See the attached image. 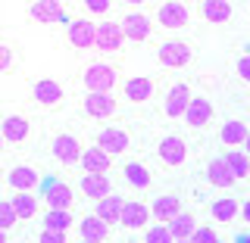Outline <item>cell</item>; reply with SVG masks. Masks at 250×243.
<instances>
[{"label": "cell", "mask_w": 250, "mask_h": 243, "mask_svg": "<svg viewBox=\"0 0 250 243\" xmlns=\"http://www.w3.org/2000/svg\"><path fill=\"white\" fill-rule=\"evenodd\" d=\"M150 215H153L160 224H172L178 215H182V200H178L175 193L156 197V200H153V206H150Z\"/></svg>", "instance_id": "cell-14"}, {"label": "cell", "mask_w": 250, "mask_h": 243, "mask_svg": "<svg viewBox=\"0 0 250 243\" xmlns=\"http://www.w3.org/2000/svg\"><path fill=\"white\" fill-rule=\"evenodd\" d=\"M82 84L88 88V93H109L116 88V69L106 66V62H88Z\"/></svg>", "instance_id": "cell-1"}, {"label": "cell", "mask_w": 250, "mask_h": 243, "mask_svg": "<svg viewBox=\"0 0 250 243\" xmlns=\"http://www.w3.org/2000/svg\"><path fill=\"white\" fill-rule=\"evenodd\" d=\"M244 243H250V237H244Z\"/></svg>", "instance_id": "cell-48"}, {"label": "cell", "mask_w": 250, "mask_h": 243, "mask_svg": "<svg viewBox=\"0 0 250 243\" xmlns=\"http://www.w3.org/2000/svg\"><path fill=\"white\" fill-rule=\"evenodd\" d=\"M44 200H47V212H69V206L75 203V190L69 184H47L44 190Z\"/></svg>", "instance_id": "cell-7"}, {"label": "cell", "mask_w": 250, "mask_h": 243, "mask_svg": "<svg viewBox=\"0 0 250 243\" xmlns=\"http://www.w3.org/2000/svg\"><path fill=\"white\" fill-rule=\"evenodd\" d=\"M125 203H128V200H122V197H113V193H109L106 200H100V203H97V209H94V215H100V218H104L106 224H116V222H122Z\"/></svg>", "instance_id": "cell-24"}, {"label": "cell", "mask_w": 250, "mask_h": 243, "mask_svg": "<svg viewBox=\"0 0 250 243\" xmlns=\"http://www.w3.org/2000/svg\"><path fill=\"white\" fill-rule=\"evenodd\" d=\"M13 72V50L6 44H0V75Z\"/></svg>", "instance_id": "cell-36"}, {"label": "cell", "mask_w": 250, "mask_h": 243, "mask_svg": "<svg viewBox=\"0 0 250 243\" xmlns=\"http://www.w3.org/2000/svg\"><path fill=\"white\" fill-rule=\"evenodd\" d=\"M0 178H3V166H0Z\"/></svg>", "instance_id": "cell-46"}, {"label": "cell", "mask_w": 250, "mask_h": 243, "mask_svg": "<svg viewBox=\"0 0 250 243\" xmlns=\"http://www.w3.org/2000/svg\"><path fill=\"white\" fill-rule=\"evenodd\" d=\"M0 147H3V134H0Z\"/></svg>", "instance_id": "cell-47"}, {"label": "cell", "mask_w": 250, "mask_h": 243, "mask_svg": "<svg viewBox=\"0 0 250 243\" xmlns=\"http://www.w3.org/2000/svg\"><path fill=\"white\" fill-rule=\"evenodd\" d=\"M225 166L231 168L234 181H244V178H250V156L247 153H241V150L225 153Z\"/></svg>", "instance_id": "cell-28"}, {"label": "cell", "mask_w": 250, "mask_h": 243, "mask_svg": "<svg viewBox=\"0 0 250 243\" xmlns=\"http://www.w3.org/2000/svg\"><path fill=\"white\" fill-rule=\"evenodd\" d=\"M50 150H53V156H57L60 162H66V166H75V162H82V156H84L82 144H78L72 134H57Z\"/></svg>", "instance_id": "cell-12"}, {"label": "cell", "mask_w": 250, "mask_h": 243, "mask_svg": "<svg viewBox=\"0 0 250 243\" xmlns=\"http://www.w3.org/2000/svg\"><path fill=\"white\" fill-rule=\"evenodd\" d=\"M122 31H125V41H147L150 37V16H144L141 10H131V13H125V19H122Z\"/></svg>", "instance_id": "cell-4"}, {"label": "cell", "mask_w": 250, "mask_h": 243, "mask_svg": "<svg viewBox=\"0 0 250 243\" xmlns=\"http://www.w3.org/2000/svg\"><path fill=\"white\" fill-rule=\"evenodd\" d=\"M84 112H88L91 119H109V115H116L113 93H88V97H84Z\"/></svg>", "instance_id": "cell-18"}, {"label": "cell", "mask_w": 250, "mask_h": 243, "mask_svg": "<svg viewBox=\"0 0 250 243\" xmlns=\"http://www.w3.org/2000/svg\"><path fill=\"white\" fill-rule=\"evenodd\" d=\"M6 181H10V187L16 193H31L38 187V181H41V175H38L31 166H16L10 175H6Z\"/></svg>", "instance_id": "cell-19"}, {"label": "cell", "mask_w": 250, "mask_h": 243, "mask_svg": "<svg viewBox=\"0 0 250 243\" xmlns=\"http://www.w3.org/2000/svg\"><path fill=\"white\" fill-rule=\"evenodd\" d=\"M200 16L207 22H213V25H222V22H229L231 19V3H225V0H203V3L197 6Z\"/></svg>", "instance_id": "cell-23"}, {"label": "cell", "mask_w": 250, "mask_h": 243, "mask_svg": "<svg viewBox=\"0 0 250 243\" xmlns=\"http://www.w3.org/2000/svg\"><path fill=\"white\" fill-rule=\"evenodd\" d=\"M16 222H19V215H16L13 203L10 200H0V231H10Z\"/></svg>", "instance_id": "cell-35"}, {"label": "cell", "mask_w": 250, "mask_h": 243, "mask_svg": "<svg viewBox=\"0 0 250 243\" xmlns=\"http://www.w3.org/2000/svg\"><path fill=\"white\" fill-rule=\"evenodd\" d=\"M0 134H3L6 144H25L28 134H31L28 115H6V119L0 122Z\"/></svg>", "instance_id": "cell-10"}, {"label": "cell", "mask_w": 250, "mask_h": 243, "mask_svg": "<svg viewBox=\"0 0 250 243\" xmlns=\"http://www.w3.org/2000/svg\"><path fill=\"white\" fill-rule=\"evenodd\" d=\"M122 44H125L122 22H100L97 25V50L116 53V50H122Z\"/></svg>", "instance_id": "cell-5"}, {"label": "cell", "mask_w": 250, "mask_h": 243, "mask_svg": "<svg viewBox=\"0 0 250 243\" xmlns=\"http://www.w3.org/2000/svg\"><path fill=\"white\" fill-rule=\"evenodd\" d=\"M78 190H82L88 200H97V203H100V200L109 197V190H113V187H109L106 175H84L82 184H78Z\"/></svg>", "instance_id": "cell-22"}, {"label": "cell", "mask_w": 250, "mask_h": 243, "mask_svg": "<svg viewBox=\"0 0 250 243\" xmlns=\"http://www.w3.org/2000/svg\"><path fill=\"white\" fill-rule=\"evenodd\" d=\"M241 212H244V218H247V222H250V200L244 203V209H241Z\"/></svg>", "instance_id": "cell-41"}, {"label": "cell", "mask_w": 250, "mask_h": 243, "mask_svg": "<svg viewBox=\"0 0 250 243\" xmlns=\"http://www.w3.org/2000/svg\"><path fill=\"white\" fill-rule=\"evenodd\" d=\"M169 231H172V237H175V240H191L194 231H197V218H194L191 212H182L175 222L169 224Z\"/></svg>", "instance_id": "cell-29"}, {"label": "cell", "mask_w": 250, "mask_h": 243, "mask_svg": "<svg viewBox=\"0 0 250 243\" xmlns=\"http://www.w3.org/2000/svg\"><path fill=\"white\" fill-rule=\"evenodd\" d=\"M191 56H194V50H191V44H185V41H163L160 50H156V59L166 69H185L188 62H191Z\"/></svg>", "instance_id": "cell-2"}, {"label": "cell", "mask_w": 250, "mask_h": 243, "mask_svg": "<svg viewBox=\"0 0 250 243\" xmlns=\"http://www.w3.org/2000/svg\"><path fill=\"white\" fill-rule=\"evenodd\" d=\"M209 212H213V218L216 222H225L229 224L234 215H238V203H234L231 197H225V200H216L213 206H209Z\"/></svg>", "instance_id": "cell-32"}, {"label": "cell", "mask_w": 250, "mask_h": 243, "mask_svg": "<svg viewBox=\"0 0 250 243\" xmlns=\"http://www.w3.org/2000/svg\"><path fill=\"white\" fill-rule=\"evenodd\" d=\"M185 122L191 125V128H207V125L213 122V103H209L207 97H194L191 106H188V112H185Z\"/></svg>", "instance_id": "cell-20"}, {"label": "cell", "mask_w": 250, "mask_h": 243, "mask_svg": "<svg viewBox=\"0 0 250 243\" xmlns=\"http://www.w3.org/2000/svg\"><path fill=\"white\" fill-rule=\"evenodd\" d=\"M147 222H150V206H144L138 200L125 203V212H122V222H119L125 231H141V228H147Z\"/></svg>", "instance_id": "cell-15"}, {"label": "cell", "mask_w": 250, "mask_h": 243, "mask_svg": "<svg viewBox=\"0 0 250 243\" xmlns=\"http://www.w3.org/2000/svg\"><path fill=\"white\" fill-rule=\"evenodd\" d=\"M109 6H113L109 0H88V3H84V10H88V13H100V16H104V13H109Z\"/></svg>", "instance_id": "cell-38"}, {"label": "cell", "mask_w": 250, "mask_h": 243, "mask_svg": "<svg viewBox=\"0 0 250 243\" xmlns=\"http://www.w3.org/2000/svg\"><path fill=\"white\" fill-rule=\"evenodd\" d=\"M125 181L131 187H138V190H144V187H150V168L144 162H128L125 166Z\"/></svg>", "instance_id": "cell-30"}, {"label": "cell", "mask_w": 250, "mask_h": 243, "mask_svg": "<svg viewBox=\"0 0 250 243\" xmlns=\"http://www.w3.org/2000/svg\"><path fill=\"white\" fill-rule=\"evenodd\" d=\"M128 144H131V137H128V131H122V128H104L97 134V147L104 150L106 156H119L128 150Z\"/></svg>", "instance_id": "cell-13"}, {"label": "cell", "mask_w": 250, "mask_h": 243, "mask_svg": "<svg viewBox=\"0 0 250 243\" xmlns=\"http://www.w3.org/2000/svg\"><path fill=\"white\" fill-rule=\"evenodd\" d=\"M38 243H66V234H60V231H41Z\"/></svg>", "instance_id": "cell-39"}, {"label": "cell", "mask_w": 250, "mask_h": 243, "mask_svg": "<svg viewBox=\"0 0 250 243\" xmlns=\"http://www.w3.org/2000/svg\"><path fill=\"white\" fill-rule=\"evenodd\" d=\"M244 147H247V156H250V137H247V144H244Z\"/></svg>", "instance_id": "cell-44"}, {"label": "cell", "mask_w": 250, "mask_h": 243, "mask_svg": "<svg viewBox=\"0 0 250 243\" xmlns=\"http://www.w3.org/2000/svg\"><path fill=\"white\" fill-rule=\"evenodd\" d=\"M109 159H113V156H106L100 147H88L84 156H82L84 175H106V171H109Z\"/></svg>", "instance_id": "cell-21"}, {"label": "cell", "mask_w": 250, "mask_h": 243, "mask_svg": "<svg viewBox=\"0 0 250 243\" xmlns=\"http://www.w3.org/2000/svg\"><path fill=\"white\" fill-rule=\"evenodd\" d=\"M207 178H209L213 187H222V190L234 184V175H231V168L225 166V159H213V162H209V166H207Z\"/></svg>", "instance_id": "cell-27"}, {"label": "cell", "mask_w": 250, "mask_h": 243, "mask_svg": "<svg viewBox=\"0 0 250 243\" xmlns=\"http://www.w3.org/2000/svg\"><path fill=\"white\" fill-rule=\"evenodd\" d=\"M82 243H104V240H82Z\"/></svg>", "instance_id": "cell-43"}, {"label": "cell", "mask_w": 250, "mask_h": 243, "mask_svg": "<svg viewBox=\"0 0 250 243\" xmlns=\"http://www.w3.org/2000/svg\"><path fill=\"white\" fill-rule=\"evenodd\" d=\"M144 243H175V237H172L169 224H153V228L147 231V237H144Z\"/></svg>", "instance_id": "cell-34"}, {"label": "cell", "mask_w": 250, "mask_h": 243, "mask_svg": "<svg viewBox=\"0 0 250 243\" xmlns=\"http://www.w3.org/2000/svg\"><path fill=\"white\" fill-rule=\"evenodd\" d=\"M247 137H250L247 125H244V122H238V119L225 122L222 128H219V140H222L225 147H241V144H247Z\"/></svg>", "instance_id": "cell-25"}, {"label": "cell", "mask_w": 250, "mask_h": 243, "mask_svg": "<svg viewBox=\"0 0 250 243\" xmlns=\"http://www.w3.org/2000/svg\"><path fill=\"white\" fill-rule=\"evenodd\" d=\"M69 44L75 50H88V47H97V25L88 19H75L69 22Z\"/></svg>", "instance_id": "cell-8"}, {"label": "cell", "mask_w": 250, "mask_h": 243, "mask_svg": "<svg viewBox=\"0 0 250 243\" xmlns=\"http://www.w3.org/2000/svg\"><path fill=\"white\" fill-rule=\"evenodd\" d=\"M191 240H194V243H219V237H216V231H213V228H197Z\"/></svg>", "instance_id": "cell-37"}, {"label": "cell", "mask_w": 250, "mask_h": 243, "mask_svg": "<svg viewBox=\"0 0 250 243\" xmlns=\"http://www.w3.org/2000/svg\"><path fill=\"white\" fill-rule=\"evenodd\" d=\"M72 222H75V218L69 215V212H47V215H44V231H60V234H66L69 228H72Z\"/></svg>", "instance_id": "cell-33"}, {"label": "cell", "mask_w": 250, "mask_h": 243, "mask_svg": "<svg viewBox=\"0 0 250 243\" xmlns=\"http://www.w3.org/2000/svg\"><path fill=\"white\" fill-rule=\"evenodd\" d=\"M238 75H241V78H244V81L250 84V53L238 59Z\"/></svg>", "instance_id": "cell-40"}, {"label": "cell", "mask_w": 250, "mask_h": 243, "mask_svg": "<svg viewBox=\"0 0 250 243\" xmlns=\"http://www.w3.org/2000/svg\"><path fill=\"white\" fill-rule=\"evenodd\" d=\"M188 19L191 16H188L185 3H160V10H156V22L169 31H182L188 25Z\"/></svg>", "instance_id": "cell-9"}, {"label": "cell", "mask_w": 250, "mask_h": 243, "mask_svg": "<svg viewBox=\"0 0 250 243\" xmlns=\"http://www.w3.org/2000/svg\"><path fill=\"white\" fill-rule=\"evenodd\" d=\"M156 153H160V159L166 162V166L178 168V166H185V159H188V144L178 134H166L160 140V147H156Z\"/></svg>", "instance_id": "cell-3"}, {"label": "cell", "mask_w": 250, "mask_h": 243, "mask_svg": "<svg viewBox=\"0 0 250 243\" xmlns=\"http://www.w3.org/2000/svg\"><path fill=\"white\" fill-rule=\"evenodd\" d=\"M78 231H82V240H104L106 243V237H109V224L100 215H84Z\"/></svg>", "instance_id": "cell-26"}, {"label": "cell", "mask_w": 250, "mask_h": 243, "mask_svg": "<svg viewBox=\"0 0 250 243\" xmlns=\"http://www.w3.org/2000/svg\"><path fill=\"white\" fill-rule=\"evenodd\" d=\"M31 22H41V25H50V22H66V10L60 3H50V0H38V3L28 6Z\"/></svg>", "instance_id": "cell-16"}, {"label": "cell", "mask_w": 250, "mask_h": 243, "mask_svg": "<svg viewBox=\"0 0 250 243\" xmlns=\"http://www.w3.org/2000/svg\"><path fill=\"white\" fill-rule=\"evenodd\" d=\"M0 243H6V231H0Z\"/></svg>", "instance_id": "cell-42"}, {"label": "cell", "mask_w": 250, "mask_h": 243, "mask_svg": "<svg viewBox=\"0 0 250 243\" xmlns=\"http://www.w3.org/2000/svg\"><path fill=\"white\" fill-rule=\"evenodd\" d=\"M122 91H125V100H128V103H150V97H153V78H147V75L128 78Z\"/></svg>", "instance_id": "cell-17"}, {"label": "cell", "mask_w": 250, "mask_h": 243, "mask_svg": "<svg viewBox=\"0 0 250 243\" xmlns=\"http://www.w3.org/2000/svg\"><path fill=\"white\" fill-rule=\"evenodd\" d=\"M191 88L188 84H175L169 93H166V103H163V112L169 115V119H178L182 115L185 119V112H188V106H191Z\"/></svg>", "instance_id": "cell-11"}, {"label": "cell", "mask_w": 250, "mask_h": 243, "mask_svg": "<svg viewBox=\"0 0 250 243\" xmlns=\"http://www.w3.org/2000/svg\"><path fill=\"white\" fill-rule=\"evenodd\" d=\"M175 243H194V240H175Z\"/></svg>", "instance_id": "cell-45"}, {"label": "cell", "mask_w": 250, "mask_h": 243, "mask_svg": "<svg viewBox=\"0 0 250 243\" xmlns=\"http://www.w3.org/2000/svg\"><path fill=\"white\" fill-rule=\"evenodd\" d=\"M10 203H13L16 215H19V218H25V222L38 215V200H35V193H16V197H13Z\"/></svg>", "instance_id": "cell-31"}, {"label": "cell", "mask_w": 250, "mask_h": 243, "mask_svg": "<svg viewBox=\"0 0 250 243\" xmlns=\"http://www.w3.org/2000/svg\"><path fill=\"white\" fill-rule=\"evenodd\" d=\"M31 97H35L38 106L53 109V106L62 103V84L53 81V78H41V81H35V88H31Z\"/></svg>", "instance_id": "cell-6"}]
</instances>
